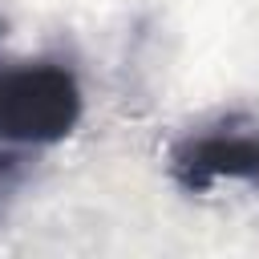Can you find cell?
Segmentation results:
<instances>
[{"mask_svg":"<svg viewBox=\"0 0 259 259\" xmlns=\"http://www.w3.org/2000/svg\"><path fill=\"white\" fill-rule=\"evenodd\" d=\"M24 174H28V158L20 150H0V210L12 198V190L24 182Z\"/></svg>","mask_w":259,"mask_h":259,"instance_id":"3957f363","label":"cell"},{"mask_svg":"<svg viewBox=\"0 0 259 259\" xmlns=\"http://www.w3.org/2000/svg\"><path fill=\"white\" fill-rule=\"evenodd\" d=\"M170 174L194 194H202L214 178L259 182V134L214 130V134L182 138L170 150Z\"/></svg>","mask_w":259,"mask_h":259,"instance_id":"7a4b0ae2","label":"cell"},{"mask_svg":"<svg viewBox=\"0 0 259 259\" xmlns=\"http://www.w3.org/2000/svg\"><path fill=\"white\" fill-rule=\"evenodd\" d=\"M81 121V89L65 65H0V138L49 146Z\"/></svg>","mask_w":259,"mask_h":259,"instance_id":"6da1fadb","label":"cell"}]
</instances>
